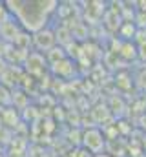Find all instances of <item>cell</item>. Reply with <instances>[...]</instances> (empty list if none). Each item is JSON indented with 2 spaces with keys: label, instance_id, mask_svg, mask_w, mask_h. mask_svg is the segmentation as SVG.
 Segmentation results:
<instances>
[{
  "label": "cell",
  "instance_id": "3",
  "mask_svg": "<svg viewBox=\"0 0 146 157\" xmlns=\"http://www.w3.org/2000/svg\"><path fill=\"white\" fill-rule=\"evenodd\" d=\"M33 40H35V46L38 49H49L55 44V35L48 29H40L38 33H35Z\"/></svg>",
  "mask_w": 146,
  "mask_h": 157
},
{
  "label": "cell",
  "instance_id": "4",
  "mask_svg": "<svg viewBox=\"0 0 146 157\" xmlns=\"http://www.w3.org/2000/svg\"><path fill=\"white\" fill-rule=\"evenodd\" d=\"M40 66H44V57H40L38 62H33V59L28 57V71H31V73H40V71H42Z\"/></svg>",
  "mask_w": 146,
  "mask_h": 157
},
{
  "label": "cell",
  "instance_id": "1",
  "mask_svg": "<svg viewBox=\"0 0 146 157\" xmlns=\"http://www.w3.org/2000/svg\"><path fill=\"white\" fill-rule=\"evenodd\" d=\"M7 9L17 17V22H20L28 31L38 33L44 29L48 22V15L59 6L57 2H7Z\"/></svg>",
  "mask_w": 146,
  "mask_h": 157
},
{
  "label": "cell",
  "instance_id": "6",
  "mask_svg": "<svg viewBox=\"0 0 146 157\" xmlns=\"http://www.w3.org/2000/svg\"><path fill=\"white\" fill-rule=\"evenodd\" d=\"M141 6H146V2H141ZM144 11H146V7H144Z\"/></svg>",
  "mask_w": 146,
  "mask_h": 157
},
{
  "label": "cell",
  "instance_id": "5",
  "mask_svg": "<svg viewBox=\"0 0 146 157\" xmlns=\"http://www.w3.org/2000/svg\"><path fill=\"white\" fill-rule=\"evenodd\" d=\"M93 157H111V155H108V154H104V152H102V154H97V155H93Z\"/></svg>",
  "mask_w": 146,
  "mask_h": 157
},
{
  "label": "cell",
  "instance_id": "2",
  "mask_svg": "<svg viewBox=\"0 0 146 157\" xmlns=\"http://www.w3.org/2000/svg\"><path fill=\"white\" fill-rule=\"evenodd\" d=\"M82 146L88 150V152H91V154H101L102 150H104V135L99 132V130H95V128H90V130H86L84 132V135H82Z\"/></svg>",
  "mask_w": 146,
  "mask_h": 157
}]
</instances>
